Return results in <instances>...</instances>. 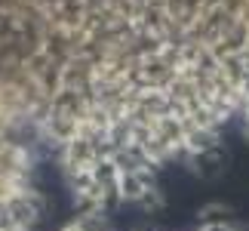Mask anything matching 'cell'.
Returning <instances> with one entry per match:
<instances>
[{
  "mask_svg": "<svg viewBox=\"0 0 249 231\" xmlns=\"http://www.w3.org/2000/svg\"><path fill=\"white\" fill-rule=\"evenodd\" d=\"M0 37L71 157L166 173L249 120V0H0Z\"/></svg>",
  "mask_w": 249,
  "mask_h": 231,
  "instance_id": "1",
  "label": "cell"
}]
</instances>
